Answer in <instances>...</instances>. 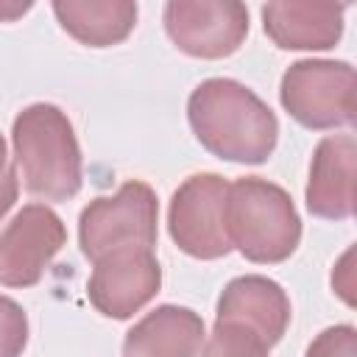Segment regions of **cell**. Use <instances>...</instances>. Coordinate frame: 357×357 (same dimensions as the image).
Instances as JSON below:
<instances>
[{"mask_svg":"<svg viewBox=\"0 0 357 357\" xmlns=\"http://www.w3.org/2000/svg\"><path fill=\"white\" fill-rule=\"evenodd\" d=\"M204 340V318L195 310L159 304L126 332L123 357H198Z\"/></svg>","mask_w":357,"mask_h":357,"instance_id":"obj_13","label":"cell"},{"mask_svg":"<svg viewBox=\"0 0 357 357\" xmlns=\"http://www.w3.org/2000/svg\"><path fill=\"white\" fill-rule=\"evenodd\" d=\"M159 201L151 184L134 178L120 184L114 195H98L78 215V245L81 254L95 262L109 251L126 245H156Z\"/></svg>","mask_w":357,"mask_h":357,"instance_id":"obj_4","label":"cell"},{"mask_svg":"<svg viewBox=\"0 0 357 357\" xmlns=\"http://www.w3.org/2000/svg\"><path fill=\"white\" fill-rule=\"evenodd\" d=\"M14 167L42 201H70L84 181V162L70 117L53 103L25 106L11 126Z\"/></svg>","mask_w":357,"mask_h":357,"instance_id":"obj_2","label":"cell"},{"mask_svg":"<svg viewBox=\"0 0 357 357\" xmlns=\"http://www.w3.org/2000/svg\"><path fill=\"white\" fill-rule=\"evenodd\" d=\"M25 346H28V315L14 298L0 296V357H22Z\"/></svg>","mask_w":357,"mask_h":357,"instance_id":"obj_16","label":"cell"},{"mask_svg":"<svg viewBox=\"0 0 357 357\" xmlns=\"http://www.w3.org/2000/svg\"><path fill=\"white\" fill-rule=\"evenodd\" d=\"M223 226L229 245L257 265L284 262L301 243V218L290 192L262 176H243L229 184Z\"/></svg>","mask_w":357,"mask_h":357,"instance_id":"obj_3","label":"cell"},{"mask_svg":"<svg viewBox=\"0 0 357 357\" xmlns=\"http://www.w3.org/2000/svg\"><path fill=\"white\" fill-rule=\"evenodd\" d=\"M349 262H351V248H349V251L343 254V259H340V265H337L335 271H337V273H343V276H349V273H351V268H349ZM332 282H335L332 287H335V290H337V293L343 296V301H346V304H354V298H351V282H346V284H340V282H337V276H332Z\"/></svg>","mask_w":357,"mask_h":357,"instance_id":"obj_19","label":"cell"},{"mask_svg":"<svg viewBox=\"0 0 357 357\" xmlns=\"http://www.w3.org/2000/svg\"><path fill=\"white\" fill-rule=\"evenodd\" d=\"M293 318L284 287L268 276L245 273L234 276L218 296L215 321H234L257 332L268 346H276Z\"/></svg>","mask_w":357,"mask_h":357,"instance_id":"obj_11","label":"cell"},{"mask_svg":"<svg viewBox=\"0 0 357 357\" xmlns=\"http://www.w3.org/2000/svg\"><path fill=\"white\" fill-rule=\"evenodd\" d=\"M33 3H17V0H0V22H11L22 14H28Z\"/></svg>","mask_w":357,"mask_h":357,"instance_id":"obj_20","label":"cell"},{"mask_svg":"<svg viewBox=\"0 0 357 357\" xmlns=\"http://www.w3.org/2000/svg\"><path fill=\"white\" fill-rule=\"evenodd\" d=\"M346 3L279 0L262 6V28L282 50H329L343 36Z\"/></svg>","mask_w":357,"mask_h":357,"instance_id":"obj_12","label":"cell"},{"mask_svg":"<svg viewBox=\"0 0 357 357\" xmlns=\"http://www.w3.org/2000/svg\"><path fill=\"white\" fill-rule=\"evenodd\" d=\"M271 346L243 324L215 321L198 357H271Z\"/></svg>","mask_w":357,"mask_h":357,"instance_id":"obj_15","label":"cell"},{"mask_svg":"<svg viewBox=\"0 0 357 357\" xmlns=\"http://www.w3.org/2000/svg\"><path fill=\"white\" fill-rule=\"evenodd\" d=\"M284 112L310 131H335L354 123V67L332 59L293 61L279 84Z\"/></svg>","mask_w":357,"mask_h":357,"instance_id":"obj_5","label":"cell"},{"mask_svg":"<svg viewBox=\"0 0 357 357\" xmlns=\"http://www.w3.org/2000/svg\"><path fill=\"white\" fill-rule=\"evenodd\" d=\"M354 170H357V139L354 134L324 137L310 162V178L304 204L315 218L346 220L354 215Z\"/></svg>","mask_w":357,"mask_h":357,"instance_id":"obj_10","label":"cell"},{"mask_svg":"<svg viewBox=\"0 0 357 357\" xmlns=\"http://www.w3.org/2000/svg\"><path fill=\"white\" fill-rule=\"evenodd\" d=\"M59 25L86 47H112L128 39L137 25V3L131 0H56Z\"/></svg>","mask_w":357,"mask_h":357,"instance_id":"obj_14","label":"cell"},{"mask_svg":"<svg viewBox=\"0 0 357 357\" xmlns=\"http://www.w3.org/2000/svg\"><path fill=\"white\" fill-rule=\"evenodd\" d=\"M304 357H357V329L351 324H337L315 335Z\"/></svg>","mask_w":357,"mask_h":357,"instance_id":"obj_17","label":"cell"},{"mask_svg":"<svg viewBox=\"0 0 357 357\" xmlns=\"http://www.w3.org/2000/svg\"><path fill=\"white\" fill-rule=\"evenodd\" d=\"M229 181L218 173H192L170 195L167 206V231L170 240L192 259H220L231 251L223 204Z\"/></svg>","mask_w":357,"mask_h":357,"instance_id":"obj_6","label":"cell"},{"mask_svg":"<svg viewBox=\"0 0 357 357\" xmlns=\"http://www.w3.org/2000/svg\"><path fill=\"white\" fill-rule=\"evenodd\" d=\"M187 120L212 156L234 165H262L279 142L271 106L234 78L201 81L187 98Z\"/></svg>","mask_w":357,"mask_h":357,"instance_id":"obj_1","label":"cell"},{"mask_svg":"<svg viewBox=\"0 0 357 357\" xmlns=\"http://www.w3.org/2000/svg\"><path fill=\"white\" fill-rule=\"evenodd\" d=\"M64 220L45 204L22 206L0 231V284L33 287L64 248Z\"/></svg>","mask_w":357,"mask_h":357,"instance_id":"obj_9","label":"cell"},{"mask_svg":"<svg viewBox=\"0 0 357 357\" xmlns=\"http://www.w3.org/2000/svg\"><path fill=\"white\" fill-rule=\"evenodd\" d=\"M17 192H20L17 167H14V162L8 159L6 139H3V134H0V220H3V218H6V212L14 206Z\"/></svg>","mask_w":357,"mask_h":357,"instance_id":"obj_18","label":"cell"},{"mask_svg":"<svg viewBox=\"0 0 357 357\" xmlns=\"http://www.w3.org/2000/svg\"><path fill=\"white\" fill-rule=\"evenodd\" d=\"M162 22L170 42L192 59H226L248 36V8L237 0H170Z\"/></svg>","mask_w":357,"mask_h":357,"instance_id":"obj_7","label":"cell"},{"mask_svg":"<svg viewBox=\"0 0 357 357\" xmlns=\"http://www.w3.org/2000/svg\"><path fill=\"white\" fill-rule=\"evenodd\" d=\"M86 282L89 304L114 321H126L139 312L162 287V268L153 248L126 245L103 254L92 262Z\"/></svg>","mask_w":357,"mask_h":357,"instance_id":"obj_8","label":"cell"}]
</instances>
